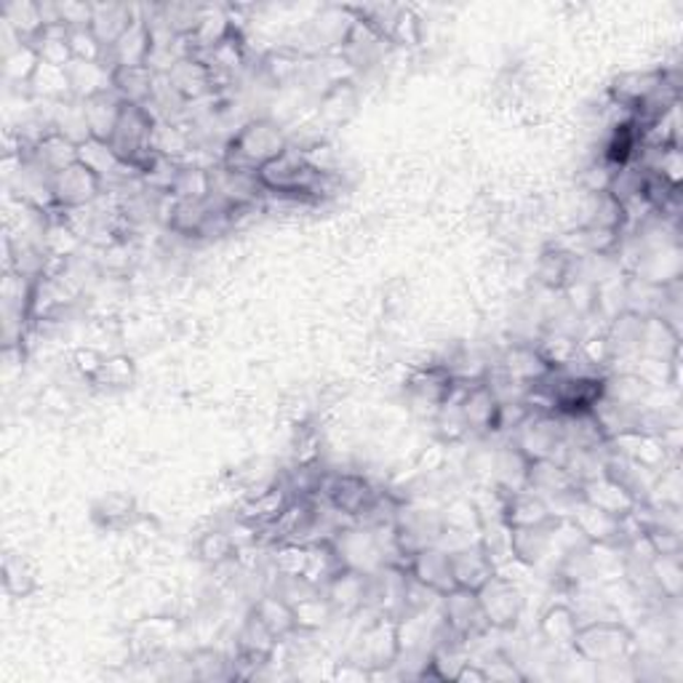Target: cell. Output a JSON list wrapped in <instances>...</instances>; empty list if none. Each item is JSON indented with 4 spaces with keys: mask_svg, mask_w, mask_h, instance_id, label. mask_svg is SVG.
<instances>
[{
    "mask_svg": "<svg viewBox=\"0 0 683 683\" xmlns=\"http://www.w3.org/2000/svg\"><path fill=\"white\" fill-rule=\"evenodd\" d=\"M288 147V136L271 118H252L224 142L219 166L228 172L256 174Z\"/></svg>",
    "mask_w": 683,
    "mask_h": 683,
    "instance_id": "obj_1",
    "label": "cell"
},
{
    "mask_svg": "<svg viewBox=\"0 0 683 683\" xmlns=\"http://www.w3.org/2000/svg\"><path fill=\"white\" fill-rule=\"evenodd\" d=\"M572 651L593 665H619L630 662L636 651V632L619 619H587L576 628Z\"/></svg>",
    "mask_w": 683,
    "mask_h": 683,
    "instance_id": "obj_2",
    "label": "cell"
},
{
    "mask_svg": "<svg viewBox=\"0 0 683 683\" xmlns=\"http://www.w3.org/2000/svg\"><path fill=\"white\" fill-rule=\"evenodd\" d=\"M404 657V643H400V619L390 614H374L372 623L366 625L355 638L353 651L348 654V662L359 665L377 679L385 670L396 668Z\"/></svg>",
    "mask_w": 683,
    "mask_h": 683,
    "instance_id": "obj_3",
    "label": "cell"
},
{
    "mask_svg": "<svg viewBox=\"0 0 683 683\" xmlns=\"http://www.w3.org/2000/svg\"><path fill=\"white\" fill-rule=\"evenodd\" d=\"M155 126H158V118L153 115V110L140 108V104H123L121 121L110 136V147L129 168L140 174V179L158 155L153 147Z\"/></svg>",
    "mask_w": 683,
    "mask_h": 683,
    "instance_id": "obj_4",
    "label": "cell"
},
{
    "mask_svg": "<svg viewBox=\"0 0 683 683\" xmlns=\"http://www.w3.org/2000/svg\"><path fill=\"white\" fill-rule=\"evenodd\" d=\"M438 614H441V625L443 630L449 632L451 638H456L460 643H470L484 638L486 632H492L488 628L484 609H481L478 593L473 591H462V587H454L447 595L438 598Z\"/></svg>",
    "mask_w": 683,
    "mask_h": 683,
    "instance_id": "obj_5",
    "label": "cell"
},
{
    "mask_svg": "<svg viewBox=\"0 0 683 683\" xmlns=\"http://www.w3.org/2000/svg\"><path fill=\"white\" fill-rule=\"evenodd\" d=\"M451 400H456V406H460L467 432H481V436L499 432L503 404L494 396L492 387L486 385V379H456Z\"/></svg>",
    "mask_w": 683,
    "mask_h": 683,
    "instance_id": "obj_6",
    "label": "cell"
},
{
    "mask_svg": "<svg viewBox=\"0 0 683 683\" xmlns=\"http://www.w3.org/2000/svg\"><path fill=\"white\" fill-rule=\"evenodd\" d=\"M513 436L516 447L526 460H558L563 451L561 417L550 411H529Z\"/></svg>",
    "mask_w": 683,
    "mask_h": 683,
    "instance_id": "obj_7",
    "label": "cell"
},
{
    "mask_svg": "<svg viewBox=\"0 0 683 683\" xmlns=\"http://www.w3.org/2000/svg\"><path fill=\"white\" fill-rule=\"evenodd\" d=\"M478 601L481 609H484L488 628L499 632L518 628V623H521L524 617V593L510 576L499 572L494 574L478 591Z\"/></svg>",
    "mask_w": 683,
    "mask_h": 683,
    "instance_id": "obj_8",
    "label": "cell"
},
{
    "mask_svg": "<svg viewBox=\"0 0 683 683\" xmlns=\"http://www.w3.org/2000/svg\"><path fill=\"white\" fill-rule=\"evenodd\" d=\"M393 531H396L400 555L409 561V555L417 553V550L430 548V544H441L443 531H447V521H443L441 513L417 510V507H409L404 503L396 513Z\"/></svg>",
    "mask_w": 683,
    "mask_h": 683,
    "instance_id": "obj_9",
    "label": "cell"
},
{
    "mask_svg": "<svg viewBox=\"0 0 683 683\" xmlns=\"http://www.w3.org/2000/svg\"><path fill=\"white\" fill-rule=\"evenodd\" d=\"M52 190L56 209L65 211L89 209V206L97 203V200L108 192L104 190V181L99 179L91 168H86L80 161L54 174Z\"/></svg>",
    "mask_w": 683,
    "mask_h": 683,
    "instance_id": "obj_10",
    "label": "cell"
},
{
    "mask_svg": "<svg viewBox=\"0 0 683 683\" xmlns=\"http://www.w3.org/2000/svg\"><path fill=\"white\" fill-rule=\"evenodd\" d=\"M456 377L449 372L447 363H430V366L417 368L411 374V379L406 382V393H409L411 404L417 409L428 411L430 417H436L438 409L443 404H449L454 396Z\"/></svg>",
    "mask_w": 683,
    "mask_h": 683,
    "instance_id": "obj_11",
    "label": "cell"
},
{
    "mask_svg": "<svg viewBox=\"0 0 683 683\" xmlns=\"http://www.w3.org/2000/svg\"><path fill=\"white\" fill-rule=\"evenodd\" d=\"M449 555H451V572H454V585L462 587V591L478 593L481 587L499 572L497 561H494V555L488 553V548L481 537L460 544V548L449 550Z\"/></svg>",
    "mask_w": 683,
    "mask_h": 683,
    "instance_id": "obj_12",
    "label": "cell"
},
{
    "mask_svg": "<svg viewBox=\"0 0 683 683\" xmlns=\"http://www.w3.org/2000/svg\"><path fill=\"white\" fill-rule=\"evenodd\" d=\"M563 518L555 516L553 521L540 526H526V529H507V550L510 558L521 566H540L548 555H553L558 526Z\"/></svg>",
    "mask_w": 683,
    "mask_h": 683,
    "instance_id": "obj_13",
    "label": "cell"
},
{
    "mask_svg": "<svg viewBox=\"0 0 683 683\" xmlns=\"http://www.w3.org/2000/svg\"><path fill=\"white\" fill-rule=\"evenodd\" d=\"M390 48H393L390 41H385V37L374 33L372 27H366V24L359 22V19H353L342 46L337 48L334 54L340 56L350 70H368V67L379 65Z\"/></svg>",
    "mask_w": 683,
    "mask_h": 683,
    "instance_id": "obj_14",
    "label": "cell"
},
{
    "mask_svg": "<svg viewBox=\"0 0 683 683\" xmlns=\"http://www.w3.org/2000/svg\"><path fill=\"white\" fill-rule=\"evenodd\" d=\"M566 518H569V524L580 531L582 540H587L591 544H617V548H623L625 518H614L609 516V513L598 510V507L585 503L582 497H576V503L572 505V510H569Z\"/></svg>",
    "mask_w": 683,
    "mask_h": 683,
    "instance_id": "obj_15",
    "label": "cell"
},
{
    "mask_svg": "<svg viewBox=\"0 0 683 683\" xmlns=\"http://www.w3.org/2000/svg\"><path fill=\"white\" fill-rule=\"evenodd\" d=\"M406 572L436 595H447L456 587L454 572H451V555L443 544H430V548H422L409 555Z\"/></svg>",
    "mask_w": 683,
    "mask_h": 683,
    "instance_id": "obj_16",
    "label": "cell"
},
{
    "mask_svg": "<svg viewBox=\"0 0 683 683\" xmlns=\"http://www.w3.org/2000/svg\"><path fill=\"white\" fill-rule=\"evenodd\" d=\"M153 27H150V19L142 14L134 16V22L129 24V30L118 37L115 43L108 48V65L110 67H150L153 62Z\"/></svg>",
    "mask_w": 683,
    "mask_h": 683,
    "instance_id": "obj_17",
    "label": "cell"
},
{
    "mask_svg": "<svg viewBox=\"0 0 683 683\" xmlns=\"http://www.w3.org/2000/svg\"><path fill=\"white\" fill-rule=\"evenodd\" d=\"M606 447H609L612 451H617V454L628 456V460L632 462H638V465L654 470V473H662L668 465H673L665 438L654 436V432H643V430L619 432V436L609 438Z\"/></svg>",
    "mask_w": 683,
    "mask_h": 683,
    "instance_id": "obj_18",
    "label": "cell"
},
{
    "mask_svg": "<svg viewBox=\"0 0 683 683\" xmlns=\"http://www.w3.org/2000/svg\"><path fill=\"white\" fill-rule=\"evenodd\" d=\"M497 516L503 518L507 529H526V526H540L555 518L550 505L529 488H518V492H499L497 488Z\"/></svg>",
    "mask_w": 683,
    "mask_h": 683,
    "instance_id": "obj_19",
    "label": "cell"
},
{
    "mask_svg": "<svg viewBox=\"0 0 683 683\" xmlns=\"http://www.w3.org/2000/svg\"><path fill=\"white\" fill-rule=\"evenodd\" d=\"M291 499H294L291 486L273 484L262 488V492H256L254 497H249L246 503H243L241 513H238V521L256 529V540H260L262 531L271 529V526L278 521L280 513L286 510Z\"/></svg>",
    "mask_w": 683,
    "mask_h": 683,
    "instance_id": "obj_20",
    "label": "cell"
},
{
    "mask_svg": "<svg viewBox=\"0 0 683 683\" xmlns=\"http://www.w3.org/2000/svg\"><path fill=\"white\" fill-rule=\"evenodd\" d=\"M78 161L104 181V190H108V187L123 185V181H129L131 177H140L134 168H129L126 163L118 158V153L110 147V142L93 140V136H86V140L78 142Z\"/></svg>",
    "mask_w": 683,
    "mask_h": 683,
    "instance_id": "obj_21",
    "label": "cell"
},
{
    "mask_svg": "<svg viewBox=\"0 0 683 683\" xmlns=\"http://www.w3.org/2000/svg\"><path fill=\"white\" fill-rule=\"evenodd\" d=\"M580 497L585 499V503H591L593 507H598V510L609 513V516L614 518H628L636 513V507L641 505L636 497H632L628 488H625L623 484H617V481L606 473L582 481Z\"/></svg>",
    "mask_w": 683,
    "mask_h": 683,
    "instance_id": "obj_22",
    "label": "cell"
},
{
    "mask_svg": "<svg viewBox=\"0 0 683 683\" xmlns=\"http://www.w3.org/2000/svg\"><path fill=\"white\" fill-rule=\"evenodd\" d=\"M665 84V70H641V73H625L612 80L609 99L614 108L623 112H636L643 102H649L657 91Z\"/></svg>",
    "mask_w": 683,
    "mask_h": 683,
    "instance_id": "obj_23",
    "label": "cell"
},
{
    "mask_svg": "<svg viewBox=\"0 0 683 683\" xmlns=\"http://www.w3.org/2000/svg\"><path fill=\"white\" fill-rule=\"evenodd\" d=\"M497 366L507 379L521 385L524 390H529L531 385H537V382L544 379L550 372H553L550 363L542 359L540 348H537V344H526V342L510 344V348L505 350L503 359H499Z\"/></svg>",
    "mask_w": 683,
    "mask_h": 683,
    "instance_id": "obj_24",
    "label": "cell"
},
{
    "mask_svg": "<svg viewBox=\"0 0 683 683\" xmlns=\"http://www.w3.org/2000/svg\"><path fill=\"white\" fill-rule=\"evenodd\" d=\"M166 78L187 104L214 93L217 86V75L211 73V67L206 65L203 59H198V56H181L177 65L166 73Z\"/></svg>",
    "mask_w": 683,
    "mask_h": 683,
    "instance_id": "obj_25",
    "label": "cell"
},
{
    "mask_svg": "<svg viewBox=\"0 0 683 683\" xmlns=\"http://www.w3.org/2000/svg\"><path fill=\"white\" fill-rule=\"evenodd\" d=\"M641 334H643V316L632 310H619L606 326L604 337L609 344V355L614 361H638L641 355Z\"/></svg>",
    "mask_w": 683,
    "mask_h": 683,
    "instance_id": "obj_26",
    "label": "cell"
},
{
    "mask_svg": "<svg viewBox=\"0 0 683 683\" xmlns=\"http://www.w3.org/2000/svg\"><path fill=\"white\" fill-rule=\"evenodd\" d=\"M366 591H368V574L359 572V569L344 566L321 593L331 601V606H334L337 614H355V612H363V604H366Z\"/></svg>",
    "mask_w": 683,
    "mask_h": 683,
    "instance_id": "obj_27",
    "label": "cell"
},
{
    "mask_svg": "<svg viewBox=\"0 0 683 683\" xmlns=\"http://www.w3.org/2000/svg\"><path fill=\"white\" fill-rule=\"evenodd\" d=\"M91 518H93V524L102 526V529H108V531H129L142 521V513L131 494L112 492V494H104L102 499L93 503Z\"/></svg>",
    "mask_w": 683,
    "mask_h": 683,
    "instance_id": "obj_28",
    "label": "cell"
},
{
    "mask_svg": "<svg viewBox=\"0 0 683 683\" xmlns=\"http://www.w3.org/2000/svg\"><path fill=\"white\" fill-rule=\"evenodd\" d=\"M155 84H158V73L153 67H112V91L126 104L150 108Z\"/></svg>",
    "mask_w": 683,
    "mask_h": 683,
    "instance_id": "obj_29",
    "label": "cell"
},
{
    "mask_svg": "<svg viewBox=\"0 0 683 683\" xmlns=\"http://www.w3.org/2000/svg\"><path fill=\"white\" fill-rule=\"evenodd\" d=\"M123 99L118 97L115 91H104L97 93V97L86 99L80 102L84 108V118H86V129H89V136L93 140H104L110 142L112 131H115L118 121H121V112H123Z\"/></svg>",
    "mask_w": 683,
    "mask_h": 683,
    "instance_id": "obj_30",
    "label": "cell"
},
{
    "mask_svg": "<svg viewBox=\"0 0 683 683\" xmlns=\"http://www.w3.org/2000/svg\"><path fill=\"white\" fill-rule=\"evenodd\" d=\"M30 158H33L41 168H46L48 174H56L62 172V168L78 163V142L70 140L67 134H62V131L48 129L46 134L30 147Z\"/></svg>",
    "mask_w": 683,
    "mask_h": 683,
    "instance_id": "obj_31",
    "label": "cell"
},
{
    "mask_svg": "<svg viewBox=\"0 0 683 683\" xmlns=\"http://www.w3.org/2000/svg\"><path fill=\"white\" fill-rule=\"evenodd\" d=\"M681 355V331L657 316L643 318V334H641V355L638 359L651 361H675Z\"/></svg>",
    "mask_w": 683,
    "mask_h": 683,
    "instance_id": "obj_32",
    "label": "cell"
},
{
    "mask_svg": "<svg viewBox=\"0 0 683 683\" xmlns=\"http://www.w3.org/2000/svg\"><path fill=\"white\" fill-rule=\"evenodd\" d=\"M344 569V561L337 550L334 540H316V542H307V563H305V574L302 580L310 587H318L323 591L337 574Z\"/></svg>",
    "mask_w": 683,
    "mask_h": 683,
    "instance_id": "obj_33",
    "label": "cell"
},
{
    "mask_svg": "<svg viewBox=\"0 0 683 683\" xmlns=\"http://www.w3.org/2000/svg\"><path fill=\"white\" fill-rule=\"evenodd\" d=\"M576 256L569 254L566 249L550 243L542 249L540 260H537V280L544 288H553V291H566L569 286L576 280Z\"/></svg>",
    "mask_w": 683,
    "mask_h": 683,
    "instance_id": "obj_34",
    "label": "cell"
},
{
    "mask_svg": "<svg viewBox=\"0 0 683 683\" xmlns=\"http://www.w3.org/2000/svg\"><path fill=\"white\" fill-rule=\"evenodd\" d=\"M580 623V612L572 604H550L540 617V636L550 647L572 649Z\"/></svg>",
    "mask_w": 683,
    "mask_h": 683,
    "instance_id": "obj_35",
    "label": "cell"
},
{
    "mask_svg": "<svg viewBox=\"0 0 683 683\" xmlns=\"http://www.w3.org/2000/svg\"><path fill=\"white\" fill-rule=\"evenodd\" d=\"M140 14L136 5L126 3H93L91 14V30L102 41L104 48H110L129 30V24L134 22V16Z\"/></svg>",
    "mask_w": 683,
    "mask_h": 683,
    "instance_id": "obj_36",
    "label": "cell"
},
{
    "mask_svg": "<svg viewBox=\"0 0 683 683\" xmlns=\"http://www.w3.org/2000/svg\"><path fill=\"white\" fill-rule=\"evenodd\" d=\"M67 73H70L73 97L78 102L112 89V67L108 62H73Z\"/></svg>",
    "mask_w": 683,
    "mask_h": 683,
    "instance_id": "obj_37",
    "label": "cell"
},
{
    "mask_svg": "<svg viewBox=\"0 0 683 683\" xmlns=\"http://www.w3.org/2000/svg\"><path fill=\"white\" fill-rule=\"evenodd\" d=\"M252 614L273 632L275 638H278V641H284V638L297 632L291 601H288L286 595H273V593L262 595V598H256V604L252 606Z\"/></svg>",
    "mask_w": 683,
    "mask_h": 683,
    "instance_id": "obj_38",
    "label": "cell"
},
{
    "mask_svg": "<svg viewBox=\"0 0 683 683\" xmlns=\"http://www.w3.org/2000/svg\"><path fill=\"white\" fill-rule=\"evenodd\" d=\"M27 91L33 93L35 99H43V102H54V104L73 102L75 99L70 73H67V67L48 65V62H41V65H37V70L33 75V80H30Z\"/></svg>",
    "mask_w": 683,
    "mask_h": 683,
    "instance_id": "obj_39",
    "label": "cell"
},
{
    "mask_svg": "<svg viewBox=\"0 0 683 683\" xmlns=\"http://www.w3.org/2000/svg\"><path fill=\"white\" fill-rule=\"evenodd\" d=\"M294 623H297V632H318L329 628L331 619L337 617L334 606L326 598L321 591H310V595H297L291 598Z\"/></svg>",
    "mask_w": 683,
    "mask_h": 683,
    "instance_id": "obj_40",
    "label": "cell"
},
{
    "mask_svg": "<svg viewBox=\"0 0 683 683\" xmlns=\"http://www.w3.org/2000/svg\"><path fill=\"white\" fill-rule=\"evenodd\" d=\"M211 190H214V174H211V168L185 161L166 196L174 200H209Z\"/></svg>",
    "mask_w": 683,
    "mask_h": 683,
    "instance_id": "obj_41",
    "label": "cell"
},
{
    "mask_svg": "<svg viewBox=\"0 0 683 683\" xmlns=\"http://www.w3.org/2000/svg\"><path fill=\"white\" fill-rule=\"evenodd\" d=\"M651 393H654V385H651L649 379H643L638 372H632V368H628V372L606 374L604 398L617 400V404L647 406Z\"/></svg>",
    "mask_w": 683,
    "mask_h": 683,
    "instance_id": "obj_42",
    "label": "cell"
},
{
    "mask_svg": "<svg viewBox=\"0 0 683 683\" xmlns=\"http://www.w3.org/2000/svg\"><path fill=\"white\" fill-rule=\"evenodd\" d=\"M35 48L41 62L56 67H70L73 65V52H70V27L67 24H46V27L37 33L33 41H27Z\"/></svg>",
    "mask_w": 683,
    "mask_h": 683,
    "instance_id": "obj_43",
    "label": "cell"
},
{
    "mask_svg": "<svg viewBox=\"0 0 683 683\" xmlns=\"http://www.w3.org/2000/svg\"><path fill=\"white\" fill-rule=\"evenodd\" d=\"M3 587L9 598H30L37 591V572L27 555L5 553L3 558Z\"/></svg>",
    "mask_w": 683,
    "mask_h": 683,
    "instance_id": "obj_44",
    "label": "cell"
},
{
    "mask_svg": "<svg viewBox=\"0 0 683 683\" xmlns=\"http://www.w3.org/2000/svg\"><path fill=\"white\" fill-rule=\"evenodd\" d=\"M37 65H41V56H37L35 48L30 46V43L16 41L3 56V75L9 84L24 86V89H27L30 80H33V75L37 70Z\"/></svg>",
    "mask_w": 683,
    "mask_h": 683,
    "instance_id": "obj_45",
    "label": "cell"
},
{
    "mask_svg": "<svg viewBox=\"0 0 683 683\" xmlns=\"http://www.w3.org/2000/svg\"><path fill=\"white\" fill-rule=\"evenodd\" d=\"M651 580L662 598L679 601L683 587V563L681 555H654L649 563Z\"/></svg>",
    "mask_w": 683,
    "mask_h": 683,
    "instance_id": "obj_46",
    "label": "cell"
},
{
    "mask_svg": "<svg viewBox=\"0 0 683 683\" xmlns=\"http://www.w3.org/2000/svg\"><path fill=\"white\" fill-rule=\"evenodd\" d=\"M134 379H136L134 359H129V355L123 353H115L104 359L102 368H99V374L93 377L91 385L99 387V390H126V387L134 385Z\"/></svg>",
    "mask_w": 683,
    "mask_h": 683,
    "instance_id": "obj_47",
    "label": "cell"
},
{
    "mask_svg": "<svg viewBox=\"0 0 683 683\" xmlns=\"http://www.w3.org/2000/svg\"><path fill=\"white\" fill-rule=\"evenodd\" d=\"M196 550L200 561L209 563V566H222V563L238 558V544L233 540V535L222 529H211L206 531V535H200Z\"/></svg>",
    "mask_w": 683,
    "mask_h": 683,
    "instance_id": "obj_48",
    "label": "cell"
},
{
    "mask_svg": "<svg viewBox=\"0 0 683 683\" xmlns=\"http://www.w3.org/2000/svg\"><path fill=\"white\" fill-rule=\"evenodd\" d=\"M273 569L284 580H302L307 563V544L305 542H280L273 544Z\"/></svg>",
    "mask_w": 683,
    "mask_h": 683,
    "instance_id": "obj_49",
    "label": "cell"
},
{
    "mask_svg": "<svg viewBox=\"0 0 683 683\" xmlns=\"http://www.w3.org/2000/svg\"><path fill=\"white\" fill-rule=\"evenodd\" d=\"M305 56L291 52V48H275L262 59V70H265L267 78L273 80L275 86H284L288 80H294L302 70Z\"/></svg>",
    "mask_w": 683,
    "mask_h": 683,
    "instance_id": "obj_50",
    "label": "cell"
},
{
    "mask_svg": "<svg viewBox=\"0 0 683 683\" xmlns=\"http://www.w3.org/2000/svg\"><path fill=\"white\" fill-rule=\"evenodd\" d=\"M153 147H155V153L163 155V158L185 163L181 158H185L187 150H190V136H187L185 129H179L177 123L158 121V126H155V136H153Z\"/></svg>",
    "mask_w": 683,
    "mask_h": 683,
    "instance_id": "obj_51",
    "label": "cell"
},
{
    "mask_svg": "<svg viewBox=\"0 0 683 683\" xmlns=\"http://www.w3.org/2000/svg\"><path fill=\"white\" fill-rule=\"evenodd\" d=\"M131 632H134L136 643L155 649V647H161V643H166L168 638L177 636L179 619L177 617H147V619H140Z\"/></svg>",
    "mask_w": 683,
    "mask_h": 683,
    "instance_id": "obj_52",
    "label": "cell"
},
{
    "mask_svg": "<svg viewBox=\"0 0 683 683\" xmlns=\"http://www.w3.org/2000/svg\"><path fill=\"white\" fill-rule=\"evenodd\" d=\"M70 52L73 62H108V48L102 46L91 24L84 27H70Z\"/></svg>",
    "mask_w": 683,
    "mask_h": 683,
    "instance_id": "obj_53",
    "label": "cell"
},
{
    "mask_svg": "<svg viewBox=\"0 0 683 683\" xmlns=\"http://www.w3.org/2000/svg\"><path fill=\"white\" fill-rule=\"evenodd\" d=\"M323 112L334 121L344 118V112H353L355 108V89H353V80H334L329 84V89L323 91V102H321Z\"/></svg>",
    "mask_w": 683,
    "mask_h": 683,
    "instance_id": "obj_54",
    "label": "cell"
},
{
    "mask_svg": "<svg viewBox=\"0 0 683 683\" xmlns=\"http://www.w3.org/2000/svg\"><path fill=\"white\" fill-rule=\"evenodd\" d=\"M390 43L400 48H414L422 43V19L417 16V11L411 5H404V11H400Z\"/></svg>",
    "mask_w": 683,
    "mask_h": 683,
    "instance_id": "obj_55",
    "label": "cell"
},
{
    "mask_svg": "<svg viewBox=\"0 0 683 683\" xmlns=\"http://www.w3.org/2000/svg\"><path fill=\"white\" fill-rule=\"evenodd\" d=\"M481 665L486 668L488 681H499V683H513V681L524 683L526 681V673L518 670L516 662H513L505 651H494V654L488 657V662H481Z\"/></svg>",
    "mask_w": 683,
    "mask_h": 683,
    "instance_id": "obj_56",
    "label": "cell"
},
{
    "mask_svg": "<svg viewBox=\"0 0 683 683\" xmlns=\"http://www.w3.org/2000/svg\"><path fill=\"white\" fill-rule=\"evenodd\" d=\"M104 359H108V355H104L102 350H97V348H78V350H73L70 363H73L75 372L80 374V377H84L86 382H93V377H97V374H99V368H102Z\"/></svg>",
    "mask_w": 683,
    "mask_h": 683,
    "instance_id": "obj_57",
    "label": "cell"
},
{
    "mask_svg": "<svg viewBox=\"0 0 683 683\" xmlns=\"http://www.w3.org/2000/svg\"><path fill=\"white\" fill-rule=\"evenodd\" d=\"M451 681H456V683H486L488 675H486V668L481 665V662L465 660L460 668H456L454 679Z\"/></svg>",
    "mask_w": 683,
    "mask_h": 683,
    "instance_id": "obj_58",
    "label": "cell"
}]
</instances>
